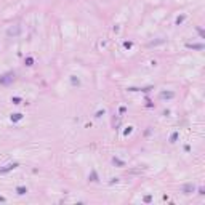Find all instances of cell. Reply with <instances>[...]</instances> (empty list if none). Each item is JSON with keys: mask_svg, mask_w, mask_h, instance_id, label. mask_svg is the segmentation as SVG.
<instances>
[{"mask_svg": "<svg viewBox=\"0 0 205 205\" xmlns=\"http://www.w3.org/2000/svg\"><path fill=\"white\" fill-rule=\"evenodd\" d=\"M19 34H21V26H19V24L10 26L7 29V35H8V37H18Z\"/></svg>", "mask_w": 205, "mask_h": 205, "instance_id": "7a4b0ae2", "label": "cell"}, {"mask_svg": "<svg viewBox=\"0 0 205 205\" xmlns=\"http://www.w3.org/2000/svg\"><path fill=\"white\" fill-rule=\"evenodd\" d=\"M109 183H111V184H114V183H119V178H112Z\"/></svg>", "mask_w": 205, "mask_h": 205, "instance_id": "7402d4cb", "label": "cell"}, {"mask_svg": "<svg viewBox=\"0 0 205 205\" xmlns=\"http://www.w3.org/2000/svg\"><path fill=\"white\" fill-rule=\"evenodd\" d=\"M181 191H183L184 194H192L194 191H196V186H194L192 183H189V184H184V186H183Z\"/></svg>", "mask_w": 205, "mask_h": 205, "instance_id": "277c9868", "label": "cell"}, {"mask_svg": "<svg viewBox=\"0 0 205 205\" xmlns=\"http://www.w3.org/2000/svg\"><path fill=\"white\" fill-rule=\"evenodd\" d=\"M103 114H104V111H98V112H96V116H95V117H101Z\"/></svg>", "mask_w": 205, "mask_h": 205, "instance_id": "44dd1931", "label": "cell"}, {"mask_svg": "<svg viewBox=\"0 0 205 205\" xmlns=\"http://www.w3.org/2000/svg\"><path fill=\"white\" fill-rule=\"evenodd\" d=\"M26 192H27L26 186H18V187H16V194H18V196H24Z\"/></svg>", "mask_w": 205, "mask_h": 205, "instance_id": "52a82bcc", "label": "cell"}, {"mask_svg": "<svg viewBox=\"0 0 205 205\" xmlns=\"http://www.w3.org/2000/svg\"><path fill=\"white\" fill-rule=\"evenodd\" d=\"M119 125H120V119L117 117V119H114V128H119Z\"/></svg>", "mask_w": 205, "mask_h": 205, "instance_id": "2e32d148", "label": "cell"}, {"mask_svg": "<svg viewBox=\"0 0 205 205\" xmlns=\"http://www.w3.org/2000/svg\"><path fill=\"white\" fill-rule=\"evenodd\" d=\"M159 96H160V99H171V98H175V93L173 91H162Z\"/></svg>", "mask_w": 205, "mask_h": 205, "instance_id": "8992f818", "label": "cell"}, {"mask_svg": "<svg viewBox=\"0 0 205 205\" xmlns=\"http://www.w3.org/2000/svg\"><path fill=\"white\" fill-rule=\"evenodd\" d=\"M197 32H199V35H200V37H204V31H202V29H200V27H197Z\"/></svg>", "mask_w": 205, "mask_h": 205, "instance_id": "ffe728a7", "label": "cell"}, {"mask_svg": "<svg viewBox=\"0 0 205 205\" xmlns=\"http://www.w3.org/2000/svg\"><path fill=\"white\" fill-rule=\"evenodd\" d=\"M0 202H7V199H5V197H2V196H0Z\"/></svg>", "mask_w": 205, "mask_h": 205, "instance_id": "603a6c76", "label": "cell"}, {"mask_svg": "<svg viewBox=\"0 0 205 205\" xmlns=\"http://www.w3.org/2000/svg\"><path fill=\"white\" fill-rule=\"evenodd\" d=\"M88 178H90V181H98V176L95 171H91V176H88Z\"/></svg>", "mask_w": 205, "mask_h": 205, "instance_id": "9a60e30c", "label": "cell"}, {"mask_svg": "<svg viewBox=\"0 0 205 205\" xmlns=\"http://www.w3.org/2000/svg\"><path fill=\"white\" fill-rule=\"evenodd\" d=\"M132 45H133V42H124V46H125V48H132Z\"/></svg>", "mask_w": 205, "mask_h": 205, "instance_id": "e0dca14e", "label": "cell"}, {"mask_svg": "<svg viewBox=\"0 0 205 205\" xmlns=\"http://www.w3.org/2000/svg\"><path fill=\"white\" fill-rule=\"evenodd\" d=\"M186 48H189V50H204L205 45L204 43H187Z\"/></svg>", "mask_w": 205, "mask_h": 205, "instance_id": "5b68a950", "label": "cell"}, {"mask_svg": "<svg viewBox=\"0 0 205 205\" xmlns=\"http://www.w3.org/2000/svg\"><path fill=\"white\" fill-rule=\"evenodd\" d=\"M112 163L114 165H119V167H125V162H122L120 159H116V157L112 159Z\"/></svg>", "mask_w": 205, "mask_h": 205, "instance_id": "8fae6325", "label": "cell"}, {"mask_svg": "<svg viewBox=\"0 0 205 205\" xmlns=\"http://www.w3.org/2000/svg\"><path fill=\"white\" fill-rule=\"evenodd\" d=\"M184 19H186V15H181V16H178V18H176V24L179 26V24H181Z\"/></svg>", "mask_w": 205, "mask_h": 205, "instance_id": "5bb4252c", "label": "cell"}, {"mask_svg": "<svg viewBox=\"0 0 205 205\" xmlns=\"http://www.w3.org/2000/svg\"><path fill=\"white\" fill-rule=\"evenodd\" d=\"M15 79H16L15 72H7L0 77V85H10L11 82H15Z\"/></svg>", "mask_w": 205, "mask_h": 205, "instance_id": "6da1fadb", "label": "cell"}, {"mask_svg": "<svg viewBox=\"0 0 205 205\" xmlns=\"http://www.w3.org/2000/svg\"><path fill=\"white\" fill-rule=\"evenodd\" d=\"M178 132H175V133H171V136H170V143H176V139H178Z\"/></svg>", "mask_w": 205, "mask_h": 205, "instance_id": "7c38bea8", "label": "cell"}, {"mask_svg": "<svg viewBox=\"0 0 205 205\" xmlns=\"http://www.w3.org/2000/svg\"><path fill=\"white\" fill-rule=\"evenodd\" d=\"M71 83H72L74 87H77V85H80V80H79L75 75H72V77H71Z\"/></svg>", "mask_w": 205, "mask_h": 205, "instance_id": "30bf717a", "label": "cell"}, {"mask_svg": "<svg viewBox=\"0 0 205 205\" xmlns=\"http://www.w3.org/2000/svg\"><path fill=\"white\" fill-rule=\"evenodd\" d=\"M19 165L18 162H11V163H7L5 167H0V173H8V171H11V170H15L16 167Z\"/></svg>", "mask_w": 205, "mask_h": 205, "instance_id": "3957f363", "label": "cell"}, {"mask_svg": "<svg viewBox=\"0 0 205 205\" xmlns=\"http://www.w3.org/2000/svg\"><path fill=\"white\" fill-rule=\"evenodd\" d=\"M11 103H13V104H21V103H23V99H21V98H18V96H13V98H11Z\"/></svg>", "mask_w": 205, "mask_h": 205, "instance_id": "4fadbf2b", "label": "cell"}, {"mask_svg": "<svg viewBox=\"0 0 205 205\" xmlns=\"http://www.w3.org/2000/svg\"><path fill=\"white\" fill-rule=\"evenodd\" d=\"M130 133H132V127H128L127 130H125V132H124V135H130Z\"/></svg>", "mask_w": 205, "mask_h": 205, "instance_id": "ac0fdd59", "label": "cell"}, {"mask_svg": "<svg viewBox=\"0 0 205 205\" xmlns=\"http://www.w3.org/2000/svg\"><path fill=\"white\" fill-rule=\"evenodd\" d=\"M21 119H23V114H19V112H18V114H13V116H11V122H19Z\"/></svg>", "mask_w": 205, "mask_h": 205, "instance_id": "ba28073f", "label": "cell"}, {"mask_svg": "<svg viewBox=\"0 0 205 205\" xmlns=\"http://www.w3.org/2000/svg\"><path fill=\"white\" fill-rule=\"evenodd\" d=\"M24 64H26V66H32V64H34V58H32V56H27V58L24 59Z\"/></svg>", "mask_w": 205, "mask_h": 205, "instance_id": "9c48e42d", "label": "cell"}, {"mask_svg": "<svg viewBox=\"0 0 205 205\" xmlns=\"http://www.w3.org/2000/svg\"><path fill=\"white\" fill-rule=\"evenodd\" d=\"M152 200V196H146V197H144V202H151Z\"/></svg>", "mask_w": 205, "mask_h": 205, "instance_id": "d6986e66", "label": "cell"}]
</instances>
